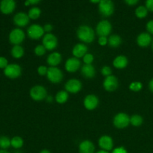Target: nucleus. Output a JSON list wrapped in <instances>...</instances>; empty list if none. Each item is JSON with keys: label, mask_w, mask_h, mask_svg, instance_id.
<instances>
[{"label": "nucleus", "mask_w": 153, "mask_h": 153, "mask_svg": "<svg viewBox=\"0 0 153 153\" xmlns=\"http://www.w3.org/2000/svg\"><path fill=\"white\" fill-rule=\"evenodd\" d=\"M77 36L79 40L88 43H92L95 38L94 29L88 25H81L77 30Z\"/></svg>", "instance_id": "obj_1"}, {"label": "nucleus", "mask_w": 153, "mask_h": 153, "mask_svg": "<svg viewBox=\"0 0 153 153\" xmlns=\"http://www.w3.org/2000/svg\"><path fill=\"white\" fill-rule=\"evenodd\" d=\"M99 10L103 16H110L114 10L113 1L111 0H101L99 3Z\"/></svg>", "instance_id": "obj_2"}, {"label": "nucleus", "mask_w": 153, "mask_h": 153, "mask_svg": "<svg viewBox=\"0 0 153 153\" xmlns=\"http://www.w3.org/2000/svg\"><path fill=\"white\" fill-rule=\"evenodd\" d=\"M46 76H47V79L54 84L59 83L63 79L62 72L56 67H49Z\"/></svg>", "instance_id": "obj_3"}, {"label": "nucleus", "mask_w": 153, "mask_h": 153, "mask_svg": "<svg viewBox=\"0 0 153 153\" xmlns=\"http://www.w3.org/2000/svg\"><path fill=\"white\" fill-rule=\"evenodd\" d=\"M30 96L35 101H41L47 97V92L44 87L37 85L30 90Z\"/></svg>", "instance_id": "obj_4"}, {"label": "nucleus", "mask_w": 153, "mask_h": 153, "mask_svg": "<svg viewBox=\"0 0 153 153\" xmlns=\"http://www.w3.org/2000/svg\"><path fill=\"white\" fill-rule=\"evenodd\" d=\"M25 39V33L20 28H14L9 34V40L12 44L19 45Z\"/></svg>", "instance_id": "obj_5"}, {"label": "nucleus", "mask_w": 153, "mask_h": 153, "mask_svg": "<svg viewBox=\"0 0 153 153\" xmlns=\"http://www.w3.org/2000/svg\"><path fill=\"white\" fill-rule=\"evenodd\" d=\"M21 67L16 64H8L4 69V74L10 79H16L21 75Z\"/></svg>", "instance_id": "obj_6"}, {"label": "nucleus", "mask_w": 153, "mask_h": 153, "mask_svg": "<svg viewBox=\"0 0 153 153\" xmlns=\"http://www.w3.org/2000/svg\"><path fill=\"white\" fill-rule=\"evenodd\" d=\"M111 24L108 20H102L97 26V33L100 37H107L111 31Z\"/></svg>", "instance_id": "obj_7"}, {"label": "nucleus", "mask_w": 153, "mask_h": 153, "mask_svg": "<svg viewBox=\"0 0 153 153\" xmlns=\"http://www.w3.org/2000/svg\"><path fill=\"white\" fill-rule=\"evenodd\" d=\"M114 125L118 128H124L130 123V117L125 113H119L114 118Z\"/></svg>", "instance_id": "obj_8"}, {"label": "nucleus", "mask_w": 153, "mask_h": 153, "mask_svg": "<svg viewBox=\"0 0 153 153\" xmlns=\"http://www.w3.org/2000/svg\"><path fill=\"white\" fill-rule=\"evenodd\" d=\"M27 33L30 38L37 40L40 39L44 34V29L43 27L37 24H33L30 25L29 28L27 30Z\"/></svg>", "instance_id": "obj_9"}, {"label": "nucleus", "mask_w": 153, "mask_h": 153, "mask_svg": "<svg viewBox=\"0 0 153 153\" xmlns=\"http://www.w3.org/2000/svg\"><path fill=\"white\" fill-rule=\"evenodd\" d=\"M43 45L47 50H53L58 46V39L54 34L48 33L43 37Z\"/></svg>", "instance_id": "obj_10"}, {"label": "nucleus", "mask_w": 153, "mask_h": 153, "mask_svg": "<svg viewBox=\"0 0 153 153\" xmlns=\"http://www.w3.org/2000/svg\"><path fill=\"white\" fill-rule=\"evenodd\" d=\"M82 82L78 79H70L65 84V90L67 92L76 94L82 90Z\"/></svg>", "instance_id": "obj_11"}, {"label": "nucleus", "mask_w": 153, "mask_h": 153, "mask_svg": "<svg viewBox=\"0 0 153 153\" xmlns=\"http://www.w3.org/2000/svg\"><path fill=\"white\" fill-rule=\"evenodd\" d=\"M118 85H119L118 80L116 76H108L103 82V86H104L105 89L110 92L116 91L117 88H118Z\"/></svg>", "instance_id": "obj_12"}, {"label": "nucleus", "mask_w": 153, "mask_h": 153, "mask_svg": "<svg viewBox=\"0 0 153 153\" xmlns=\"http://www.w3.org/2000/svg\"><path fill=\"white\" fill-rule=\"evenodd\" d=\"M16 7V2L13 0H2L0 2V10L4 14L11 13Z\"/></svg>", "instance_id": "obj_13"}, {"label": "nucleus", "mask_w": 153, "mask_h": 153, "mask_svg": "<svg viewBox=\"0 0 153 153\" xmlns=\"http://www.w3.org/2000/svg\"><path fill=\"white\" fill-rule=\"evenodd\" d=\"M99 100L97 96L94 94H89L87 96L84 100V105L86 108V109L89 111L94 110L98 106Z\"/></svg>", "instance_id": "obj_14"}, {"label": "nucleus", "mask_w": 153, "mask_h": 153, "mask_svg": "<svg viewBox=\"0 0 153 153\" xmlns=\"http://www.w3.org/2000/svg\"><path fill=\"white\" fill-rule=\"evenodd\" d=\"M29 16L28 14L23 12H19L16 13L13 16V22L15 25H18L19 27L25 26L29 22Z\"/></svg>", "instance_id": "obj_15"}, {"label": "nucleus", "mask_w": 153, "mask_h": 153, "mask_svg": "<svg viewBox=\"0 0 153 153\" xmlns=\"http://www.w3.org/2000/svg\"><path fill=\"white\" fill-rule=\"evenodd\" d=\"M81 66V62L78 58H70L67 60L65 63V69L67 72L75 73L79 69Z\"/></svg>", "instance_id": "obj_16"}, {"label": "nucleus", "mask_w": 153, "mask_h": 153, "mask_svg": "<svg viewBox=\"0 0 153 153\" xmlns=\"http://www.w3.org/2000/svg\"><path fill=\"white\" fill-rule=\"evenodd\" d=\"M99 146L105 151L111 150L114 146L113 140L108 135H103L99 140Z\"/></svg>", "instance_id": "obj_17"}, {"label": "nucleus", "mask_w": 153, "mask_h": 153, "mask_svg": "<svg viewBox=\"0 0 153 153\" xmlns=\"http://www.w3.org/2000/svg\"><path fill=\"white\" fill-rule=\"evenodd\" d=\"M152 43V37L149 33L143 32L137 37V43L140 47H147Z\"/></svg>", "instance_id": "obj_18"}, {"label": "nucleus", "mask_w": 153, "mask_h": 153, "mask_svg": "<svg viewBox=\"0 0 153 153\" xmlns=\"http://www.w3.org/2000/svg\"><path fill=\"white\" fill-rule=\"evenodd\" d=\"M87 52H88V47L83 43H78L73 49V54L76 58L84 57L87 54Z\"/></svg>", "instance_id": "obj_19"}, {"label": "nucleus", "mask_w": 153, "mask_h": 153, "mask_svg": "<svg viewBox=\"0 0 153 153\" xmlns=\"http://www.w3.org/2000/svg\"><path fill=\"white\" fill-rule=\"evenodd\" d=\"M95 146L94 143L90 140H85L79 145V152L80 153H94Z\"/></svg>", "instance_id": "obj_20"}, {"label": "nucleus", "mask_w": 153, "mask_h": 153, "mask_svg": "<svg viewBox=\"0 0 153 153\" xmlns=\"http://www.w3.org/2000/svg\"><path fill=\"white\" fill-rule=\"evenodd\" d=\"M82 76H85L87 79H92L94 77L96 74L95 68L91 64H85L82 67Z\"/></svg>", "instance_id": "obj_21"}, {"label": "nucleus", "mask_w": 153, "mask_h": 153, "mask_svg": "<svg viewBox=\"0 0 153 153\" xmlns=\"http://www.w3.org/2000/svg\"><path fill=\"white\" fill-rule=\"evenodd\" d=\"M61 60H62V57H61V54L59 52H55L53 53H51L48 56L46 61H47L49 65L52 66V67H55L61 62Z\"/></svg>", "instance_id": "obj_22"}, {"label": "nucleus", "mask_w": 153, "mask_h": 153, "mask_svg": "<svg viewBox=\"0 0 153 153\" xmlns=\"http://www.w3.org/2000/svg\"><path fill=\"white\" fill-rule=\"evenodd\" d=\"M127 64H128V59L126 57L123 56V55H119L113 61V65L114 67L117 69H123L126 67Z\"/></svg>", "instance_id": "obj_23"}, {"label": "nucleus", "mask_w": 153, "mask_h": 153, "mask_svg": "<svg viewBox=\"0 0 153 153\" xmlns=\"http://www.w3.org/2000/svg\"><path fill=\"white\" fill-rule=\"evenodd\" d=\"M121 43H122V39L117 34H113L110 36L108 39V44L112 48L118 47L121 44Z\"/></svg>", "instance_id": "obj_24"}, {"label": "nucleus", "mask_w": 153, "mask_h": 153, "mask_svg": "<svg viewBox=\"0 0 153 153\" xmlns=\"http://www.w3.org/2000/svg\"><path fill=\"white\" fill-rule=\"evenodd\" d=\"M68 93L66 91H61L57 93L56 96H55V100L59 104H63V103H65L68 100Z\"/></svg>", "instance_id": "obj_25"}, {"label": "nucleus", "mask_w": 153, "mask_h": 153, "mask_svg": "<svg viewBox=\"0 0 153 153\" xmlns=\"http://www.w3.org/2000/svg\"><path fill=\"white\" fill-rule=\"evenodd\" d=\"M11 55L15 58H20L24 55V49L19 45H15L11 49Z\"/></svg>", "instance_id": "obj_26"}, {"label": "nucleus", "mask_w": 153, "mask_h": 153, "mask_svg": "<svg viewBox=\"0 0 153 153\" xmlns=\"http://www.w3.org/2000/svg\"><path fill=\"white\" fill-rule=\"evenodd\" d=\"M148 11L149 10H147L146 6L140 5L137 7V9L135 10V15L139 19H143V18H145L147 16Z\"/></svg>", "instance_id": "obj_27"}, {"label": "nucleus", "mask_w": 153, "mask_h": 153, "mask_svg": "<svg viewBox=\"0 0 153 153\" xmlns=\"http://www.w3.org/2000/svg\"><path fill=\"white\" fill-rule=\"evenodd\" d=\"M143 122V117L138 114L133 115V116H131V118H130V123H131V124L133 126H135V127L140 126L142 125Z\"/></svg>", "instance_id": "obj_28"}, {"label": "nucleus", "mask_w": 153, "mask_h": 153, "mask_svg": "<svg viewBox=\"0 0 153 153\" xmlns=\"http://www.w3.org/2000/svg\"><path fill=\"white\" fill-rule=\"evenodd\" d=\"M40 14H41V10L39 7H33L28 11V16L29 18L32 19H37L40 17Z\"/></svg>", "instance_id": "obj_29"}, {"label": "nucleus", "mask_w": 153, "mask_h": 153, "mask_svg": "<svg viewBox=\"0 0 153 153\" xmlns=\"http://www.w3.org/2000/svg\"><path fill=\"white\" fill-rule=\"evenodd\" d=\"M10 143L13 148L19 149V148L22 147L23 145V140L22 139V137H19V136H15L10 140Z\"/></svg>", "instance_id": "obj_30"}, {"label": "nucleus", "mask_w": 153, "mask_h": 153, "mask_svg": "<svg viewBox=\"0 0 153 153\" xmlns=\"http://www.w3.org/2000/svg\"><path fill=\"white\" fill-rule=\"evenodd\" d=\"M11 146L10 140L6 136H0V148L1 149H6Z\"/></svg>", "instance_id": "obj_31"}, {"label": "nucleus", "mask_w": 153, "mask_h": 153, "mask_svg": "<svg viewBox=\"0 0 153 153\" xmlns=\"http://www.w3.org/2000/svg\"><path fill=\"white\" fill-rule=\"evenodd\" d=\"M143 88V85L140 82H133L130 84L129 89L134 92H138Z\"/></svg>", "instance_id": "obj_32"}, {"label": "nucleus", "mask_w": 153, "mask_h": 153, "mask_svg": "<svg viewBox=\"0 0 153 153\" xmlns=\"http://www.w3.org/2000/svg\"><path fill=\"white\" fill-rule=\"evenodd\" d=\"M46 48L43 46V45H38L34 49V53L37 56H43L46 53Z\"/></svg>", "instance_id": "obj_33"}, {"label": "nucleus", "mask_w": 153, "mask_h": 153, "mask_svg": "<svg viewBox=\"0 0 153 153\" xmlns=\"http://www.w3.org/2000/svg\"><path fill=\"white\" fill-rule=\"evenodd\" d=\"M83 61L85 63V64H91L94 61V55L92 54L87 53L83 57Z\"/></svg>", "instance_id": "obj_34"}, {"label": "nucleus", "mask_w": 153, "mask_h": 153, "mask_svg": "<svg viewBox=\"0 0 153 153\" xmlns=\"http://www.w3.org/2000/svg\"><path fill=\"white\" fill-rule=\"evenodd\" d=\"M101 72L103 76H106V77L111 76V69L108 66H104V67L102 68Z\"/></svg>", "instance_id": "obj_35"}, {"label": "nucleus", "mask_w": 153, "mask_h": 153, "mask_svg": "<svg viewBox=\"0 0 153 153\" xmlns=\"http://www.w3.org/2000/svg\"><path fill=\"white\" fill-rule=\"evenodd\" d=\"M48 68L46 66H40L37 69V73L40 76H44V75L47 74Z\"/></svg>", "instance_id": "obj_36"}, {"label": "nucleus", "mask_w": 153, "mask_h": 153, "mask_svg": "<svg viewBox=\"0 0 153 153\" xmlns=\"http://www.w3.org/2000/svg\"><path fill=\"white\" fill-rule=\"evenodd\" d=\"M8 65L7 60L4 57H0V68L4 69Z\"/></svg>", "instance_id": "obj_37"}, {"label": "nucleus", "mask_w": 153, "mask_h": 153, "mask_svg": "<svg viewBox=\"0 0 153 153\" xmlns=\"http://www.w3.org/2000/svg\"><path fill=\"white\" fill-rule=\"evenodd\" d=\"M146 30L149 34H153V20H150L146 24Z\"/></svg>", "instance_id": "obj_38"}, {"label": "nucleus", "mask_w": 153, "mask_h": 153, "mask_svg": "<svg viewBox=\"0 0 153 153\" xmlns=\"http://www.w3.org/2000/svg\"><path fill=\"white\" fill-rule=\"evenodd\" d=\"M98 42L99 44L101 46H105L107 43H108V40L107 39V37H100Z\"/></svg>", "instance_id": "obj_39"}, {"label": "nucleus", "mask_w": 153, "mask_h": 153, "mask_svg": "<svg viewBox=\"0 0 153 153\" xmlns=\"http://www.w3.org/2000/svg\"><path fill=\"white\" fill-rule=\"evenodd\" d=\"M146 7L149 11L153 12V0H147L146 1Z\"/></svg>", "instance_id": "obj_40"}, {"label": "nucleus", "mask_w": 153, "mask_h": 153, "mask_svg": "<svg viewBox=\"0 0 153 153\" xmlns=\"http://www.w3.org/2000/svg\"><path fill=\"white\" fill-rule=\"evenodd\" d=\"M112 153H128V152H127L126 149L125 148L123 147V146H120V147H117L115 149H114L113 152Z\"/></svg>", "instance_id": "obj_41"}, {"label": "nucleus", "mask_w": 153, "mask_h": 153, "mask_svg": "<svg viewBox=\"0 0 153 153\" xmlns=\"http://www.w3.org/2000/svg\"><path fill=\"white\" fill-rule=\"evenodd\" d=\"M52 28H53V26L49 23L46 24V25H44V27H43L44 31H46V32H50V31L52 30Z\"/></svg>", "instance_id": "obj_42"}, {"label": "nucleus", "mask_w": 153, "mask_h": 153, "mask_svg": "<svg viewBox=\"0 0 153 153\" xmlns=\"http://www.w3.org/2000/svg\"><path fill=\"white\" fill-rule=\"evenodd\" d=\"M39 2H40L39 0H27V1L25 2V4L26 6H28V5H30V4H38Z\"/></svg>", "instance_id": "obj_43"}, {"label": "nucleus", "mask_w": 153, "mask_h": 153, "mask_svg": "<svg viewBox=\"0 0 153 153\" xmlns=\"http://www.w3.org/2000/svg\"><path fill=\"white\" fill-rule=\"evenodd\" d=\"M125 2L128 5H134V4H137L138 3V0H126Z\"/></svg>", "instance_id": "obj_44"}, {"label": "nucleus", "mask_w": 153, "mask_h": 153, "mask_svg": "<svg viewBox=\"0 0 153 153\" xmlns=\"http://www.w3.org/2000/svg\"><path fill=\"white\" fill-rule=\"evenodd\" d=\"M149 90H150V91L153 93V79H151L150 82H149Z\"/></svg>", "instance_id": "obj_45"}, {"label": "nucleus", "mask_w": 153, "mask_h": 153, "mask_svg": "<svg viewBox=\"0 0 153 153\" xmlns=\"http://www.w3.org/2000/svg\"><path fill=\"white\" fill-rule=\"evenodd\" d=\"M0 153H10V152H7L6 149H0Z\"/></svg>", "instance_id": "obj_46"}, {"label": "nucleus", "mask_w": 153, "mask_h": 153, "mask_svg": "<svg viewBox=\"0 0 153 153\" xmlns=\"http://www.w3.org/2000/svg\"><path fill=\"white\" fill-rule=\"evenodd\" d=\"M40 153H50V152L49 150H47V149H43Z\"/></svg>", "instance_id": "obj_47"}, {"label": "nucleus", "mask_w": 153, "mask_h": 153, "mask_svg": "<svg viewBox=\"0 0 153 153\" xmlns=\"http://www.w3.org/2000/svg\"><path fill=\"white\" fill-rule=\"evenodd\" d=\"M47 101L49 102L52 101V97H51V96H48V97H47Z\"/></svg>", "instance_id": "obj_48"}, {"label": "nucleus", "mask_w": 153, "mask_h": 153, "mask_svg": "<svg viewBox=\"0 0 153 153\" xmlns=\"http://www.w3.org/2000/svg\"><path fill=\"white\" fill-rule=\"evenodd\" d=\"M97 153H108L107 152V151H105V150H100V151H99L98 152H97Z\"/></svg>", "instance_id": "obj_49"}, {"label": "nucleus", "mask_w": 153, "mask_h": 153, "mask_svg": "<svg viewBox=\"0 0 153 153\" xmlns=\"http://www.w3.org/2000/svg\"><path fill=\"white\" fill-rule=\"evenodd\" d=\"M152 50H153V41H152Z\"/></svg>", "instance_id": "obj_50"}]
</instances>
